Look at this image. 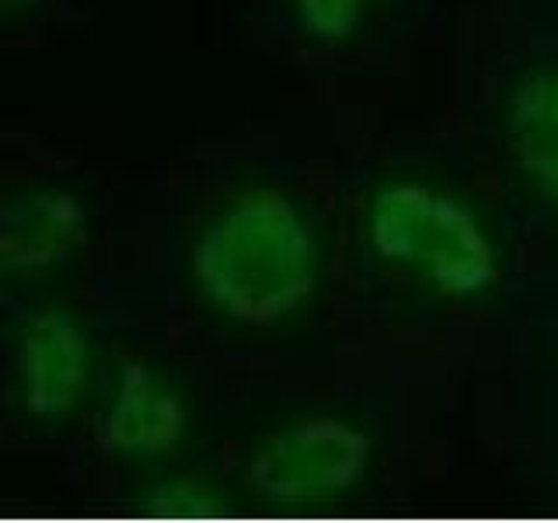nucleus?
<instances>
[{
	"label": "nucleus",
	"mask_w": 558,
	"mask_h": 523,
	"mask_svg": "<svg viewBox=\"0 0 558 523\" xmlns=\"http://www.w3.org/2000/svg\"><path fill=\"white\" fill-rule=\"evenodd\" d=\"M371 241L380 258L447 296H478L496 283L499 258L471 209L440 188L398 182L374 199Z\"/></svg>",
	"instance_id": "2"
},
{
	"label": "nucleus",
	"mask_w": 558,
	"mask_h": 523,
	"mask_svg": "<svg viewBox=\"0 0 558 523\" xmlns=\"http://www.w3.org/2000/svg\"><path fill=\"white\" fill-rule=\"evenodd\" d=\"M510 139L520 168L558 206V60H541L510 95Z\"/></svg>",
	"instance_id": "7"
},
{
	"label": "nucleus",
	"mask_w": 558,
	"mask_h": 523,
	"mask_svg": "<svg viewBox=\"0 0 558 523\" xmlns=\"http://www.w3.org/2000/svg\"><path fill=\"white\" fill-rule=\"evenodd\" d=\"M87 238V214L74 192L28 188L0 214V266L11 276H35L63 266Z\"/></svg>",
	"instance_id": "6"
},
{
	"label": "nucleus",
	"mask_w": 558,
	"mask_h": 523,
	"mask_svg": "<svg viewBox=\"0 0 558 523\" xmlns=\"http://www.w3.org/2000/svg\"><path fill=\"white\" fill-rule=\"evenodd\" d=\"M301 25L322 39H345L360 25V17L371 0H290Z\"/></svg>",
	"instance_id": "8"
},
{
	"label": "nucleus",
	"mask_w": 558,
	"mask_h": 523,
	"mask_svg": "<svg viewBox=\"0 0 558 523\" xmlns=\"http://www.w3.org/2000/svg\"><path fill=\"white\" fill-rule=\"evenodd\" d=\"M371 464V440L339 418H304L272 433L248 461L252 488L269 502H322L353 488Z\"/></svg>",
	"instance_id": "3"
},
{
	"label": "nucleus",
	"mask_w": 558,
	"mask_h": 523,
	"mask_svg": "<svg viewBox=\"0 0 558 523\" xmlns=\"http://www.w3.org/2000/svg\"><path fill=\"white\" fill-rule=\"evenodd\" d=\"M196 279L231 321L272 328L307 301L318 279L311 223L283 192H244L203 231Z\"/></svg>",
	"instance_id": "1"
},
{
	"label": "nucleus",
	"mask_w": 558,
	"mask_h": 523,
	"mask_svg": "<svg viewBox=\"0 0 558 523\" xmlns=\"http://www.w3.org/2000/svg\"><path fill=\"white\" fill-rule=\"evenodd\" d=\"M0 4H4L8 11H25V8L35 4V0H0Z\"/></svg>",
	"instance_id": "9"
},
{
	"label": "nucleus",
	"mask_w": 558,
	"mask_h": 523,
	"mask_svg": "<svg viewBox=\"0 0 558 523\" xmlns=\"http://www.w3.org/2000/svg\"><path fill=\"white\" fill-rule=\"evenodd\" d=\"M87 374H92V345L66 311H39L25 321L11 349V380L17 405L28 415H66L81 401Z\"/></svg>",
	"instance_id": "4"
},
{
	"label": "nucleus",
	"mask_w": 558,
	"mask_h": 523,
	"mask_svg": "<svg viewBox=\"0 0 558 523\" xmlns=\"http://www.w3.org/2000/svg\"><path fill=\"white\" fill-rule=\"evenodd\" d=\"M185 433L179 391L150 363H126L112 398L95 418V440L116 458H161Z\"/></svg>",
	"instance_id": "5"
}]
</instances>
